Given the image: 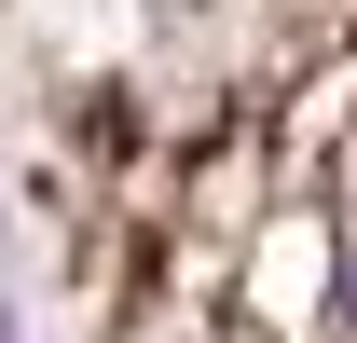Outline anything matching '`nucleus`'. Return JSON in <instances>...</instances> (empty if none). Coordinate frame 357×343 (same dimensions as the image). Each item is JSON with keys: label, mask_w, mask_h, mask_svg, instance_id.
<instances>
[{"label": "nucleus", "mask_w": 357, "mask_h": 343, "mask_svg": "<svg viewBox=\"0 0 357 343\" xmlns=\"http://www.w3.org/2000/svg\"><path fill=\"white\" fill-rule=\"evenodd\" d=\"M0 343H28V316H14V302H0Z\"/></svg>", "instance_id": "obj_1"}]
</instances>
